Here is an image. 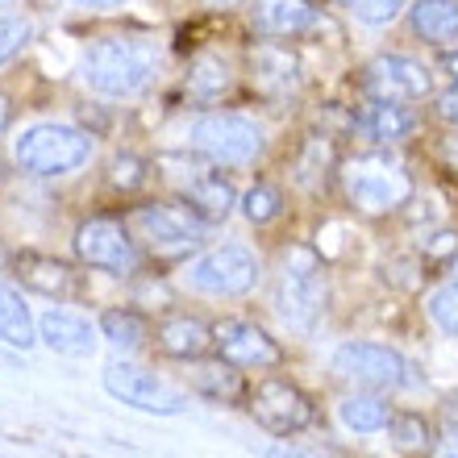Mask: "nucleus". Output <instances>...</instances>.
<instances>
[{"label": "nucleus", "mask_w": 458, "mask_h": 458, "mask_svg": "<svg viewBox=\"0 0 458 458\" xmlns=\"http://www.w3.org/2000/svg\"><path fill=\"white\" fill-rule=\"evenodd\" d=\"M158 67V50L150 38L138 34H105L97 38L92 47L84 50V63H80V75L84 84L100 97H138L150 80H155Z\"/></svg>", "instance_id": "obj_1"}, {"label": "nucleus", "mask_w": 458, "mask_h": 458, "mask_svg": "<svg viewBox=\"0 0 458 458\" xmlns=\"http://www.w3.org/2000/svg\"><path fill=\"white\" fill-rule=\"evenodd\" d=\"M342 180V196L346 205L359 213V217H392L412 200L417 183H412L409 167L392 158L387 150H367V155H354L338 167Z\"/></svg>", "instance_id": "obj_2"}, {"label": "nucleus", "mask_w": 458, "mask_h": 458, "mask_svg": "<svg viewBox=\"0 0 458 458\" xmlns=\"http://www.w3.org/2000/svg\"><path fill=\"white\" fill-rule=\"evenodd\" d=\"M133 238L146 242V250L158 259H180V254L196 250L208 238V225L188 200H150V205H133L125 213Z\"/></svg>", "instance_id": "obj_3"}, {"label": "nucleus", "mask_w": 458, "mask_h": 458, "mask_svg": "<svg viewBox=\"0 0 458 458\" xmlns=\"http://www.w3.org/2000/svg\"><path fill=\"white\" fill-rule=\"evenodd\" d=\"M188 142H192L196 155H205L213 167H250L254 158L263 155L267 133L263 125L246 113H200V117L188 125Z\"/></svg>", "instance_id": "obj_4"}, {"label": "nucleus", "mask_w": 458, "mask_h": 458, "mask_svg": "<svg viewBox=\"0 0 458 458\" xmlns=\"http://www.w3.org/2000/svg\"><path fill=\"white\" fill-rule=\"evenodd\" d=\"M13 158L25 175H38V180H59V175H72L92 158V133L75 130V125H34L25 130L13 146Z\"/></svg>", "instance_id": "obj_5"}, {"label": "nucleus", "mask_w": 458, "mask_h": 458, "mask_svg": "<svg viewBox=\"0 0 458 458\" xmlns=\"http://www.w3.org/2000/svg\"><path fill=\"white\" fill-rule=\"evenodd\" d=\"M329 371L338 375L342 384H354L362 392H400V387L417 384L412 362L384 342H346V346L334 350Z\"/></svg>", "instance_id": "obj_6"}, {"label": "nucleus", "mask_w": 458, "mask_h": 458, "mask_svg": "<svg viewBox=\"0 0 458 458\" xmlns=\"http://www.w3.org/2000/svg\"><path fill=\"white\" fill-rule=\"evenodd\" d=\"M326 301H329V284L317 250L292 246L284 254V271H279V317L309 334L326 313Z\"/></svg>", "instance_id": "obj_7"}, {"label": "nucleus", "mask_w": 458, "mask_h": 458, "mask_svg": "<svg viewBox=\"0 0 458 458\" xmlns=\"http://www.w3.org/2000/svg\"><path fill=\"white\" fill-rule=\"evenodd\" d=\"M246 412L254 417V425H263L267 434L292 437L317 425V404L296 379L288 375H263L254 379V387H246Z\"/></svg>", "instance_id": "obj_8"}, {"label": "nucleus", "mask_w": 458, "mask_h": 458, "mask_svg": "<svg viewBox=\"0 0 458 458\" xmlns=\"http://www.w3.org/2000/svg\"><path fill=\"white\" fill-rule=\"evenodd\" d=\"M259 279H263L259 254L238 246V242L213 246L200 259H192L183 271V284L192 292H205V296H246V292L259 288Z\"/></svg>", "instance_id": "obj_9"}, {"label": "nucleus", "mask_w": 458, "mask_h": 458, "mask_svg": "<svg viewBox=\"0 0 458 458\" xmlns=\"http://www.w3.org/2000/svg\"><path fill=\"white\" fill-rule=\"evenodd\" d=\"M75 254L84 267L117 279H133L142 267V250H138L130 225L117 217H88L75 229Z\"/></svg>", "instance_id": "obj_10"}, {"label": "nucleus", "mask_w": 458, "mask_h": 458, "mask_svg": "<svg viewBox=\"0 0 458 458\" xmlns=\"http://www.w3.org/2000/svg\"><path fill=\"white\" fill-rule=\"evenodd\" d=\"M359 92L367 105H417L434 92V75L409 55H379L362 67Z\"/></svg>", "instance_id": "obj_11"}, {"label": "nucleus", "mask_w": 458, "mask_h": 458, "mask_svg": "<svg viewBox=\"0 0 458 458\" xmlns=\"http://www.w3.org/2000/svg\"><path fill=\"white\" fill-rule=\"evenodd\" d=\"M105 387H109L121 404L155 412V417H175V412L188 409V400L175 387H167L158 375H150L146 367H133V362H109L105 367Z\"/></svg>", "instance_id": "obj_12"}, {"label": "nucleus", "mask_w": 458, "mask_h": 458, "mask_svg": "<svg viewBox=\"0 0 458 458\" xmlns=\"http://www.w3.org/2000/svg\"><path fill=\"white\" fill-rule=\"evenodd\" d=\"M217 359H225L238 371H279L288 362V350L279 346L263 326H254V321H221Z\"/></svg>", "instance_id": "obj_13"}, {"label": "nucleus", "mask_w": 458, "mask_h": 458, "mask_svg": "<svg viewBox=\"0 0 458 458\" xmlns=\"http://www.w3.org/2000/svg\"><path fill=\"white\" fill-rule=\"evenodd\" d=\"M250 21L271 42H288V38L313 34L317 25L326 21V13L317 0H254Z\"/></svg>", "instance_id": "obj_14"}, {"label": "nucleus", "mask_w": 458, "mask_h": 458, "mask_svg": "<svg viewBox=\"0 0 458 458\" xmlns=\"http://www.w3.org/2000/svg\"><path fill=\"white\" fill-rule=\"evenodd\" d=\"M155 342L167 359H180V362H196L217 350V326H208L200 317H188V313H175V317H163L155 329Z\"/></svg>", "instance_id": "obj_15"}, {"label": "nucleus", "mask_w": 458, "mask_h": 458, "mask_svg": "<svg viewBox=\"0 0 458 458\" xmlns=\"http://www.w3.org/2000/svg\"><path fill=\"white\" fill-rule=\"evenodd\" d=\"M250 80L267 97H288V92L301 88V63H296V55H292L284 42L263 38V42L250 50Z\"/></svg>", "instance_id": "obj_16"}, {"label": "nucleus", "mask_w": 458, "mask_h": 458, "mask_svg": "<svg viewBox=\"0 0 458 458\" xmlns=\"http://www.w3.org/2000/svg\"><path fill=\"white\" fill-rule=\"evenodd\" d=\"M38 338L47 342L55 354H67V359H92V354H97V329L88 326V317L67 313V309L42 313Z\"/></svg>", "instance_id": "obj_17"}, {"label": "nucleus", "mask_w": 458, "mask_h": 458, "mask_svg": "<svg viewBox=\"0 0 458 458\" xmlns=\"http://www.w3.org/2000/svg\"><path fill=\"white\" fill-rule=\"evenodd\" d=\"M17 279H21L30 292L55 296V301H67V296L80 292L75 267L63 263V259H50V254H21V259H17Z\"/></svg>", "instance_id": "obj_18"}, {"label": "nucleus", "mask_w": 458, "mask_h": 458, "mask_svg": "<svg viewBox=\"0 0 458 458\" xmlns=\"http://www.w3.org/2000/svg\"><path fill=\"white\" fill-rule=\"evenodd\" d=\"M354 125H359L375 146H400V142H409L412 133H417L421 113L412 109V105H367Z\"/></svg>", "instance_id": "obj_19"}, {"label": "nucleus", "mask_w": 458, "mask_h": 458, "mask_svg": "<svg viewBox=\"0 0 458 458\" xmlns=\"http://www.w3.org/2000/svg\"><path fill=\"white\" fill-rule=\"evenodd\" d=\"M409 25L425 47L446 50L458 42V0H412Z\"/></svg>", "instance_id": "obj_20"}, {"label": "nucleus", "mask_w": 458, "mask_h": 458, "mask_svg": "<svg viewBox=\"0 0 458 458\" xmlns=\"http://www.w3.org/2000/svg\"><path fill=\"white\" fill-rule=\"evenodd\" d=\"M183 200H188L205 221H225L229 213H233V205H238L233 183H229L225 175H217V171H205V167L196 171V175H188Z\"/></svg>", "instance_id": "obj_21"}, {"label": "nucleus", "mask_w": 458, "mask_h": 458, "mask_svg": "<svg viewBox=\"0 0 458 458\" xmlns=\"http://www.w3.org/2000/svg\"><path fill=\"white\" fill-rule=\"evenodd\" d=\"M229 88H233V67H229L221 55L205 50V55H196L188 63V75H183V92L196 100V105H217L225 97Z\"/></svg>", "instance_id": "obj_22"}, {"label": "nucleus", "mask_w": 458, "mask_h": 458, "mask_svg": "<svg viewBox=\"0 0 458 458\" xmlns=\"http://www.w3.org/2000/svg\"><path fill=\"white\" fill-rule=\"evenodd\" d=\"M392 412L396 409H392L379 392H362V387H354V392L342 396V404H338V417L350 434H379V429L392 425Z\"/></svg>", "instance_id": "obj_23"}, {"label": "nucleus", "mask_w": 458, "mask_h": 458, "mask_svg": "<svg viewBox=\"0 0 458 458\" xmlns=\"http://www.w3.org/2000/svg\"><path fill=\"white\" fill-rule=\"evenodd\" d=\"M192 379L208 400H221V404H246V379H242V371L238 367H229L225 359H217V362L196 359Z\"/></svg>", "instance_id": "obj_24"}, {"label": "nucleus", "mask_w": 458, "mask_h": 458, "mask_svg": "<svg viewBox=\"0 0 458 458\" xmlns=\"http://www.w3.org/2000/svg\"><path fill=\"white\" fill-rule=\"evenodd\" d=\"M0 342L4 346H34V317H30V304L21 301V292L0 279Z\"/></svg>", "instance_id": "obj_25"}, {"label": "nucleus", "mask_w": 458, "mask_h": 458, "mask_svg": "<svg viewBox=\"0 0 458 458\" xmlns=\"http://www.w3.org/2000/svg\"><path fill=\"white\" fill-rule=\"evenodd\" d=\"M387 437H392V446L400 450V454H409V458H421L434 450V437L437 429L429 425V417H421V412H392V425H387Z\"/></svg>", "instance_id": "obj_26"}, {"label": "nucleus", "mask_w": 458, "mask_h": 458, "mask_svg": "<svg viewBox=\"0 0 458 458\" xmlns=\"http://www.w3.org/2000/svg\"><path fill=\"white\" fill-rule=\"evenodd\" d=\"M100 334H105V342L113 350L133 354V350H142L146 338H150V321L138 309H109V313L100 317Z\"/></svg>", "instance_id": "obj_27"}, {"label": "nucleus", "mask_w": 458, "mask_h": 458, "mask_svg": "<svg viewBox=\"0 0 458 458\" xmlns=\"http://www.w3.org/2000/svg\"><path fill=\"white\" fill-rule=\"evenodd\" d=\"M425 317H429L446 338H458V254L446 263V279L425 296Z\"/></svg>", "instance_id": "obj_28"}, {"label": "nucleus", "mask_w": 458, "mask_h": 458, "mask_svg": "<svg viewBox=\"0 0 458 458\" xmlns=\"http://www.w3.org/2000/svg\"><path fill=\"white\" fill-rule=\"evenodd\" d=\"M242 217L250 225H271V221L284 217V192L276 183H254L250 192L242 196Z\"/></svg>", "instance_id": "obj_29"}, {"label": "nucleus", "mask_w": 458, "mask_h": 458, "mask_svg": "<svg viewBox=\"0 0 458 458\" xmlns=\"http://www.w3.org/2000/svg\"><path fill=\"white\" fill-rule=\"evenodd\" d=\"M109 183L117 188V192H138V188L146 183V163L138 155H130V150L117 155L113 158V167H109Z\"/></svg>", "instance_id": "obj_30"}, {"label": "nucleus", "mask_w": 458, "mask_h": 458, "mask_svg": "<svg viewBox=\"0 0 458 458\" xmlns=\"http://www.w3.org/2000/svg\"><path fill=\"white\" fill-rule=\"evenodd\" d=\"M359 21H367V25H387V21H396L400 17V9L409 4V0H342Z\"/></svg>", "instance_id": "obj_31"}, {"label": "nucleus", "mask_w": 458, "mask_h": 458, "mask_svg": "<svg viewBox=\"0 0 458 458\" xmlns=\"http://www.w3.org/2000/svg\"><path fill=\"white\" fill-rule=\"evenodd\" d=\"M25 38H30V25L21 17H0V67L25 47Z\"/></svg>", "instance_id": "obj_32"}, {"label": "nucleus", "mask_w": 458, "mask_h": 458, "mask_svg": "<svg viewBox=\"0 0 458 458\" xmlns=\"http://www.w3.org/2000/svg\"><path fill=\"white\" fill-rule=\"evenodd\" d=\"M429 458H458V421H446L442 429H437Z\"/></svg>", "instance_id": "obj_33"}, {"label": "nucleus", "mask_w": 458, "mask_h": 458, "mask_svg": "<svg viewBox=\"0 0 458 458\" xmlns=\"http://www.w3.org/2000/svg\"><path fill=\"white\" fill-rule=\"evenodd\" d=\"M267 458H334V454L313 446H296V442H276V446H267Z\"/></svg>", "instance_id": "obj_34"}, {"label": "nucleus", "mask_w": 458, "mask_h": 458, "mask_svg": "<svg viewBox=\"0 0 458 458\" xmlns=\"http://www.w3.org/2000/svg\"><path fill=\"white\" fill-rule=\"evenodd\" d=\"M437 117L446 121L450 130H458V84H450L442 97H437Z\"/></svg>", "instance_id": "obj_35"}, {"label": "nucleus", "mask_w": 458, "mask_h": 458, "mask_svg": "<svg viewBox=\"0 0 458 458\" xmlns=\"http://www.w3.org/2000/svg\"><path fill=\"white\" fill-rule=\"evenodd\" d=\"M442 72L450 75V84H458V42L442 50Z\"/></svg>", "instance_id": "obj_36"}, {"label": "nucleus", "mask_w": 458, "mask_h": 458, "mask_svg": "<svg viewBox=\"0 0 458 458\" xmlns=\"http://www.w3.org/2000/svg\"><path fill=\"white\" fill-rule=\"evenodd\" d=\"M80 9H117V4H125V0H75Z\"/></svg>", "instance_id": "obj_37"}, {"label": "nucleus", "mask_w": 458, "mask_h": 458, "mask_svg": "<svg viewBox=\"0 0 458 458\" xmlns=\"http://www.w3.org/2000/svg\"><path fill=\"white\" fill-rule=\"evenodd\" d=\"M9 121H13V105H9V97H0V133L9 130Z\"/></svg>", "instance_id": "obj_38"}, {"label": "nucleus", "mask_w": 458, "mask_h": 458, "mask_svg": "<svg viewBox=\"0 0 458 458\" xmlns=\"http://www.w3.org/2000/svg\"><path fill=\"white\" fill-rule=\"evenodd\" d=\"M200 4H205V9H238L242 0H200Z\"/></svg>", "instance_id": "obj_39"}, {"label": "nucleus", "mask_w": 458, "mask_h": 458, "mask_svg": "<svg viewBox=\"0 0 458 458\" xmlns=\"http://www.w3.org/2000/svg\"><path fill=\"white\" fill-rule=\"evenodd\" d=\"M446 155H450V167L458 171V138H454V133L446 138Z\"/></svg>", "instance_id": "obj_40"}, {"label": "nucleus", "mask_w": 458, "mask_h": 458, "mask_svg": "<svg viewBox=\"0 0 458 458\" xmlns=\"http://www.w3.org/2000/svg\"><path fill=\"white\" fill-rule=\"evenodd\" d=\"M4 259H9V254H4V246H0V271H4Z\"/></svg>", "instance_id": "obj_41"}, {"label": "nucleus", "mask_w": 458, "mask_h": 458, "mask_svg": "<svg viewBox=\"0 0 458 458\" xmlns=\"http://www.w3.org/2000/svg\"><path fill=\"white\" fill-rule=\"evenodd\" d=\"M450 404H454V412H458V392H454V396H450Z\"/></svg>", "instance_id": "obj_42"}, {"label": "nucleus", "mask_w": 458, "mask_h": 458, "mask_svg": "<svg viewBox=\"0 0 458 458\" xmlns=\"http://www.w3.org/2000/svg\"><path fill=\"white\" fill-rule=\"evenodd\" d=\"M0 180H4V163H0Z\"/></svg>", "instance_id": "obj_43"}]
</instances>
